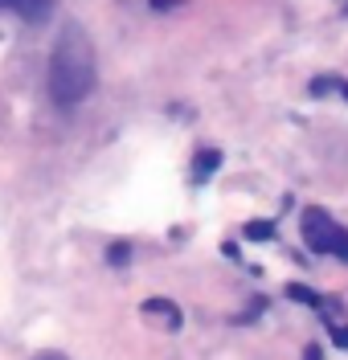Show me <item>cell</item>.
<instances>
[{
  "label": "cell",
  "instance_id": "obj_2",
  "mask_svg": "<svg viewBox=\"0 0 348 360\" xmlns=\"http://www.w3.org/2000/svg\"><path fill=\"white\" fill-rule=\"evenodd\" d=\"M303 238L316 254H332L348 262V229L340 221H332L324 209H307L303 213Z\"/></svg>",
  "mask_w": 348,
  "mask_h": 360
},
{
  "label": "cell",
  "instance_id": "obj_7",
  "mask_svg": "<svg viewBox=\"0 0 348 360\" xmlns=\"http://www.w3.org/2000/svg\"><path fill=\"white\" fill-rule=\"evenodd\" d=\"M127 258H131V250H127V242H115V246L107 250V262H111V266H123Z\"/></svg>",
  "mask_w": 348,
  "mask_h": 360
},
{
  "label": "cell",
  "instance_id": "obj_8",
  "mask_svg": "<svg viewBox=\"0 0 348 360\" xmlns=\"http://www.w3.org/2000/svg\"><path fill=\"white\" fill-rule=\"evenodd\" d=\"M148 4H152V8H156V13H168V8H181V4H185V0H148Z\"/></svg>",
  "mask_w": 348,
  "mask_h": 360
},
{
  "label": "cell",
  "instance_id": "obj_4",
  "mask_svg": "<svg viewBox=\"0 0 348 360\" xmlns=\"http://www.w3.org/2000/svg\"><path fill=\"white\" fill-rule=\"evenodd\" d=\"M53 0H0V13H21L25 21H46Z\"/></svg>",
  "mask_w": 348,
  "mask_h": 360
},
{
  "label": "cell",
  "instance_id": "obj_6",
  "mask_svg": "<svg viewBox=\"0 0 348 360\" xmlns=\"http://www.w3.org/2000/svg\"><path fill=\"white\" fill-rule=\"evenodd\" d=\"M246 238H254V242H266V238H275V229L266 221H250L246 225Z\"/></svg>",
  "mask_w": 348,
  "mask_h": 360
},
{
  "label": "cell",
  "instance_id": "obj_3",
  "mask_svg": "<svg viewBox=\"0 0 348 360\" xmlns=\"http://www.w3.org/2000/svg\"><path fill=\"white\" fill-rule=\"evenodd\" d=\"M139 311H143V319H148V323H160L164 332H176V328H181V319H185V315H181V307H176L172 299H148Z\"/></svg>",
  "mask_w": 348,
  "mask_h": 360
},
{
  "label": "cell",
  "instance_id": "obj_5",
  "mask_svg": "<svg viewBox=\"0 0 348 360\" xmlns=\"http://www.w3.org/2000/svg\"><path fill=\"white\" fill-rule=\"evenodd\" d=\"M217 168H221V152H217V148H205V152H197V160H193V180L201 184V180H209Z\"/></svg>",
  "mask_w": 348,
  "mask_h": 360
},
{
  "label": "cell",
  "instance_id": "obj_1",
  "mask_svg": "<svg viewBox=\"0 0 348 360\" xmlns=\"http://www.w3.org/2000/svg\"><path fill=\"white\" fill-rule=\"evenodd\" d=\"M91 90H94V45L78 25H66L58 45H53V58H49V94H53V103L74 107Z\"/></svg>",
  "mask_w": 348,
  "mask_h": 360
},
{
  "label": "cell",
  "instance_id": "obj_9",
  "mask_svg": "<svg viewBox=\"0 0 348 360\" xmlns=\"http://www.w3.org/2000/svg\"><path fill=\"white\" fill-rule=\"evenodd\" d=\"M37 360H62V356H58V352H41Z\"/></svg>",
  "mask_w": 348,
  "mask_h": 360
}]
</instances>
